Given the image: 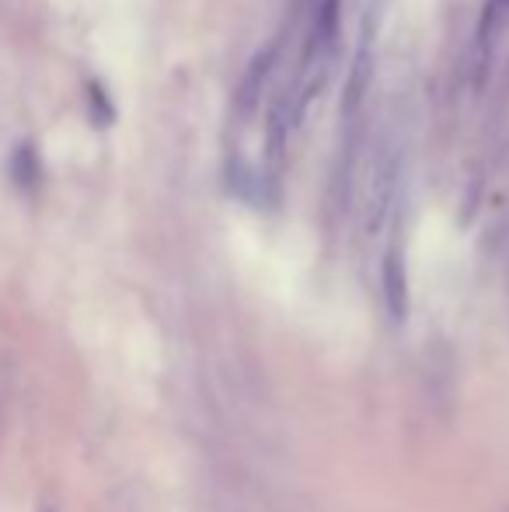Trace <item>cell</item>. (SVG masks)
I'll list each match as a JSON object with an SVG mask.
<instances>
[{
	"label": "cell",
	"mask_w": 509,
	"mask_h": 512,
	"mask_svg": "<svg viewBox=\"0 0 509 512\" xmlns=\"http://www.w3.org/2000/svg\"><path fill=\"white\" fill-rule=\"evenodd\" d=\"M398 164L401 154L391 140H384L374 154L367 178V192H363V234H381L387 216L394 209V196H398Z\"/></svg>",
	"instance_id": "6da1fadb"
},
{
	"label": "cell",
	"mask_w": 509,
	"mask_h": 512,
	"mask_svg": "<svg viewBox=\"0 0 509 512\" xmlns=\"http://www.w3.org/2000/svg\"><path fill=\"white\" fill-rule=\"evenodd\" d=\"M370 77H374V18L367 14L360 25V39H356L353 63H349L346 91H342V112L346 115H356L360 105L367 102Z\"/></svg>",
	"instance_id": "7a4b0ae2"
},
{
	"label": "cell",
	"mask_w": 509,
	"mask_h": 512,
	"mask_svg": "<svg viewBox=\"0 0 509 512\" xmlns=\"http://www.w3.org/2000/svg\"><path fill=\"white\" fill-rule=\"evenodd\" d=\"M276 56H279L276 42H269V46L258 49V53L252 56V63H248L245 77H241V88H238V115H241V119H248V115L258 108V102H262V91H265V84H269V77H272Z\"/></svg>",
	"instance_id": "3957f363"
},
{
	"label": "cell",
	"mask_w": 509,
	"mask_h": 512,
	"mask_svg": "<svg viewBox=\"0 0 509 512\" xmlns=\"http://www.w3.org/2000/svg\"><path fill=\"white\" fill-rule=\"evenodd\" d=\"M381 283H384V304L391 321H405L408 317V276H405V258H401L398 244H391L381 265Z\"/></svg>",
	"instance_id": "277c9868"
},
{
	"label": "cell",
	"mask_w": 509,
	"mask_h": 512,
	"mask_svg": "<svg viewBox=\"0 0 509 512\" xmlns=\"http://www.w3.org/2000/svg\"><path fill=\"white\" fill-rule=\"evenodd\" d=\"M509 25V0H489L482 11V25H478V49L485 53H492V46H496V39L506 32Z\"/></svg>",
	"instance_id": "5b68a950"
},
{
	"label": "cell",
	"mask_w": 509,
	"mask_h": 512,
	"mask_svg": "<svg viewBox=\"0 0 509 512\" xmlns=\"http://www.w3.org/2000/svg\"><path fill=\"white\" fill-rule=\"evenodd\" d=\"M35 175H39L35 154L28 147H21L18 157H14V178H18V185H35Z\"/></svg>",
	"instance_id": "8992f818"
},
{
	"label": "cell",
	"mask_w": 509,
	"mask_h": 512,
	"mask_svg": "<svg viewBox=\"0 0 509 512\" xmlns=\"http://www.w3.org/2000/svg\"><path fill=\"white\" fill-rule=\"evenodd\" d=\"M91 112H102V122H112V105H109V98L102 95V88L98 84H91Z\"/></svg>",
	"instance_id": "52a82bcc"
},
{
	"label": "cell",
	"mask_w": 509,
	"mask_h": 512,
	"mask_svg": "<svg viewBox=\"0 0 509 512\" xmlns=\"http://www.w3.org/2000/svg\"><path fill=\"white\" fill-rule=\"evenodd\" d=\"M42 512H53V509H42Z\"/></svg>",
	"instance_id": "ba28073f"
}]
</instances>
